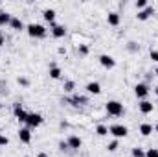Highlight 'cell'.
Masks as SVG:
<instances>
[{"instance_id":"obj_23","label":"cell","mask_w":158,"mask_h":157,"mask_svg":"<svg viewBox=\"0 0 158 157\" xmlns=\"http://www.w3.org/2000/svg\"><path fill=\"white\" fill-rule=\"evenodd\" d=\"M134 6H136V9H138V11H142V9H145V7H147L149 4H147V0H138V2L134 4Z\"/></svg>"},{"instance_id":"obj_7","label":"cell","mask_w":158,"mask_h":157,"mask_svg":"<svg viewBox=\"0 0 158 157\" xmlns=\"http://www.w3.org/2000/svg\"><path fill=\"white\" fill-rule=\"evenodd\" d=\"M19 141L24 142V144H30L31 142V129L30 128H20L19 129Z\"/></svg>"},{"instance_id":"obj_32","label":"cell","mask_w":158,"mask_h":157,"mask_svg":"<svg viewBox=\"0 0 158 157\" xmlns=\"http://www.w3.org/2000/svg\"><path fill=\"white\" fill-rule=\"evenodd\" d=\"M2 44H6V37H4V35L0 34V46H2Z\"/></svg>"},{"instance_id":"obj_30","label":"cell","mask_w":158,"mask_h":157,"mask_svg":"<svg viewBox=\"0 0 158 157\" xmlns=\"http://www.w3.org/2000/svg\"><path fill=\"white\" fill-rule=\"evenodd\" d=\"M59 148H61V150H66V148H68V144H66V141H64V142H59Z\"/></svg>"},{"instance_id":"obj_26","label":"cell","mask_w":158,"mask_h":157,"mask_svg":"<svg viewBox=\"0 0 158 157\" xmlns=\"http://www.w3.org/2000/svg\"><path fill=\"white\" fill-rule=\"evenodd\" d=\"M145 157H158V148H149L145 152Z\"/></svg>"},{"instance_id":"obj_21","label":"cell","mask_w":158,"mask_h":157,"mask_svg":"<svg viewBox=\"0 0 158 157\" xmlns=\"http://www.w3.org/2000/svg\"><path fill=\"white\" fill-rule=\"evenodd\" d=\"M74 89H76V81H64V92H74Z\"/></svg>"},{"instance_id":"obj_5","label":"cell","mask_w":158,"mask_h":157,"mask_svg":"<svg viewBox=\"0 0 158 157\" xmlns=\"http://www.w3.org/2000/svg\"><path fill=\"white\" fill-rule=\"evenodd\" d=\"M99 63H101V67H105V69H114V67H116L114 57L109 56V54H101V56H99Z\"/></svg>"},{"instance_id":"obj_24","label":"cell","mask_w":158,"mask_h":157,"mask_svg":"<svg viewBox=\"0 0 158 157\" xmlns=\"http://www.w3.org/2000/svg\"><path fill=\"white\" fill-rule=\"evenodd\" d=\"M132 157H145V152L142 148H132Z\"/></svg>"},{"instance_id":"obj_8","label":"cell","mask_w":158,"mask_h":157,"mask_svg":"<svg viewBox=\"0 0 158 157\" xmlns=\"http://www.w3.org/2000/svg\"><path fill=\"white\" fill-rule=\"evenodd\" d=\"M13 113H15V117H17L19 122H24V124H26V120H28V115H30V113H26V111L22 109V105H20V104H15Z\"/></svg>"},{"instance_id":"obj_18","label":"cell","mask_w":158,"mask_h":157,"mask_svg":"<svg viewBox=\"0 0 158 157\" xmlns=\"http://www.w3.org/2000/svg\"><path fill=\"white\" fill-rule=\"evenodd\" d=\"M96 133H98L99 137H105V135H109V128H107L105 124H98V126H96Z\"/></svg>"},{"instance_id":"obj_20","label":"cell","mask_w":158,"mask_h":157,"mask_svg":"<svg viewBox=\"0 0 158 157\" xmlns=\"http://www.w3.org/2000/svg\"><path fill=\"white\" fill-rule=\"evenodd\" d=\"M61 74H63V72H61L59 67H50V78L52 79H59L61 78Z\"/></svg>"},{"instance_id":"obj_33","label":"cell","mask_w":158,"mask_h":157,"mask_svg":"<svg viewBox=\"0 0 158 157\" xmlns=\"http://www.w3.org/2000/svg\"><path fill=\"white\" fill-rule=\"evenodd\" d=\"M37 157H48V154H46V152H40V154H39Z\"/></svg>"},{"instance_id":"obj_25","label":"cell","mask_w":158,"mask_h":157,"mask_svg":"<svg viewBox=\"0 0 158 157\" xmlns=\"http://www.w3.org/2000/svg\"><path fill=\"white\" fill-rule=\"evenodd\" d=\"M72 102H74L76 105H83V104H86V100H85L83 96H74V98H72Z\"/></svg>"},{"instance_id":"obj_28","label":"cell","mask_w":158,"mask_h":157,"mask_svg":"<svg viewBox=\"0 0 158 157\" xmlns=\"http://www.w3.org/2000/svg\"><path fill=\"white\" fill-rule=\"evenodd\" d=\"M7 144H9V139H7L6 135L0 133V146H7Z\"/></svg>"},{"instance_id":"obj_9","label":"cell","mask_w":158,"mask_h":157,"mask_svg":"<svg viewBox=\"0 0 158 157\" xmlns=\"http://www.w3.org/2000/svg\"><path fill=\"white\" fill-rule=\"evenodd\" d=\"M138 109H140V113H143V115H149V113H153V109H155V104H153V102H149V100H142V102L138 104Z\"/></svg>"},{"instance_id":"obj_11","label":"cell","mask_w":158,"mask_h":157,"mask_svg":"<svg viewBox=\"0 0 158 157\" xmlns=\"http://www.w3.org/2000/svg\"><path fill=\"white\" fill-rule=\"evenodd\" d=\"M151 15H155V7L153 6H147L145 9H142V11H138V15H136V19L138 20H147Z\"/></svg>"},{"instance_id":"obj_6","label":"cell","mask_w":158,"mask_h":157,"mask_svg":"<svg viewBox=\"0 0 158 157\" xmlns=\"http://www.w3.org/2000/svg\"><path fill=\"white\" fill-rule=\"evenodd\" d=\"M134 94H136V98L145 100V98H147V94H149V87H147L145 83H138V85L134 87Z\"/></svg>"},{"instance_id":"obj_34","label":"cell","mask_w":158,"mask_h":157,"mask_svg":"<svg viewBox=\"0 0 158 157\" xmlns=\"http://www.w3.org/2000/svg\"><path fill=\"white\" fill-rule=\"evenodd\" d=\"M155 94L158 96V87H155Z\"/></svg>"},{"instance_id":"obj_10","label":"cell","mask_w":158,"mask_h":157,"mask_svg":"<svg viewBox=\"0 0 158 157\" xmlns=\"http://www.w3.org/2000/svg\"><path fill=\"white\" fill-rule=\"evenodd\" d=\"M66 144H68V148H72V150H79V148L83 146V141H81V137H77V135H70L68 141H66Z\"/></svg>"},{"instance_id":"obj_2","label":"cell","mask_w":158,"mask_h":157,"mask_svg":"<svg viewBox=\"0 0 158 157\" xmlns=\"http://www.w3.org/2000/svg\"><path fill=\"white\" fill-rule=\"evenodd\" d=\"M105 109H107V113L110 115V117H121L123 115V104L118 102V100H109L107 104H105Z\"/></svg>"},{"instance_id":"obj_13","label":"cell","mask_w":158,"mask_h":157,"mask_svg":"<svg viewBox=\"0 0 158 157\" xmlns=\"http://www.w3.org/2000/svg\"><path fill=\"white\" fill-rule=\"evenodd\" d=\"M85 89H86L88 94H99V92H101V85H99L98 81H88Z\"/></svg>"},{"instance_id":"obj_22","label":"cell","mask_w":158,"mask_h":157,"mask_svg":"<svg viewBox=\"0 0 158 157\" xmlns=\"http://www.w3.org/2000/svg\"><path fill=\"white\" fill-rule=\"evenodd\" d=\"M118 146H119V141H118V139H114L112 142H109V144H107V150H109V152H116V150H118Z\"/></svg>"},{"instance_id":"obj_37","label":"cell","mask_w":158,"mask_h":157,"mask_svg":"<svg viewBox=\"0 0 158 157\" xmlns=\"http://www.w3.org/2000/svg\"><path fill=\"white\" fill-rule=\"evenodd\" d=\"M0 109H2V102H0Z\"/></svg>"},{"instance_id":"obj_16","label":"cell","mask_w":158,"mask_h":157,"mask_svg":"<svg viewBox=\"0 0 158 157\" xmlns=\"http://www.w3.org/2000/svg\"><path fill=\"white\" fill-rule=\"evenodd\" d=\"M153 131H155V126H153V124H147V122L140 124V133H142L143 137H149Z\"/></svg>"},{"instance_id":"obj_29","label":"cell","mask_w":158,"mask_h":157,"mask_svg":"<svg viewBox=\"0 0 158 157\" xmlns=\"http://www.w3.org/2000/svg\"><path fill=\"white\" fill-rule=\"evenodd\" d=\"M151 59L158 63V50H151Z\"/></svg>"},{"instance_id":"obj_12","label":"cell","mask_w":158,"mask_h":157,"mask_svg":"<svg viewBox=\"0 0 158 157\" xmlns=\"http://www.w3.org/2000/svg\"><path fill=\"white\" fill-rule=\"evenodd\" d=\"M52 35H53L55 39H61V37L66 35V28H64L63 24H53V28H52Z\"/></svg>"},{"instance_id":"obj_19","label":"cell","mask_w":158,"mask_h":157,"mask_svg":"<svg viewBox=\"0 0 158 157\" xmlns=\"http://www.w3.org/2000/svg\"><path fill=\"white\" fill-rule=\"evenodd\" d=\"M11 13H7V11H0V24H9L11 22Z\"/></svg>"},{"instance_id":"obj_17","label":"cell","mask_w":158,"mask_h":157,"mask_svg":"<svg viewBox=\"0 0 158 157\" xmlns=\"http://www.w3.org/2000/svg\"><path fill=\"white\" fill-rule=\"evenodd\" d=\"M119 20H121V19H119V13H116V11H110V13L107 15V22H109L110 26H118Z\"/></svg>"},{"instance_id":"obj_31","label":"cell","mask_w":158,"mask_h":157,"mask_svg":"<svg viewBox=\"0 0 158 157\" xmlns=\"http://www.w3.org/2000/svg\"><path fill=\"white\" fill-rule=\"evenodd\" d=\"M19 83H20V85H28V79L26 78H19Z\"/></svg>"},{"instance_id":"obj_27","label":"cell","mask_w":158,"mask_h":157,"mask_svg":"<svg viewBox=\"0 0 158 157\" xmlns=\"http://www.w3.org/2000/svg\"><path fill=\"white\" fill-rule=\"evenodd\" d=\"M77 52L81 54V56H86V54H88V46H86V44H79Z\"/></svg>"},{"instance_id":"obj_3","label":"cell","mask_w":158,"mask_h":157,"mask_svg":"<svg viewBox=\"0 0 158 157\" xmlns=\"http://www.w3.org/2000/svg\"><path fill=\"white\" fill-rule=\"evenodd\" d=\"M109 133L114 137V139H123V137H127L129 135V128L127 126H123V124H112L110 128H109Z\"/></svg>"},{"instance_id":"obj_15","label":"cell","mask_w":158,"mask_h":157,"mask_svg":"<svg viewBox=\"0 0 158 157\" xmlns=\"http://www.w3.org/2000/svg\"><path fill=\"white\" fill-rule=\"evenodd\" d=\"M55 9H52V7H48V9H44L42 11V17H44V20L46 22H50V24H53V20H55Z\"/></svg>"},{"instance_id":"obj_4","label":"cell","mask_w":158,"mask_h":157,"mask_svg":"<svg viewBox=\"0 0 158 157\" xmlns=\"http://www.w3.org/2000/svg\"><path fill=\"white\" fill-rule=\"evenodd\" d=\"M42 122H44V118H42L40 113H30V115H28V120H26V124H28V128H30V129L39 128Z\"/></svg>"},{"instance_id":"obj_14","label":"cell","mask_w":158,"mask_h":157,"mask_svg":"<svg viewBox=\"0 0 158 157\" xmlns=\"http://www.w3.org/2000/svg\"><path fill=\"white\" fill-rule=\"evenodd\" d=\"M9 28H11V30H15V32H20V30H24L26 26H24V22H22V20H20L19 17H11Z\"/></svg>"},{"instance_id":"obj_35","label":"cell","mask_w":158,"mask_h":157,"mask_svg":"<svg viewBox=\"0 0 158 157\" xmlns=\"http://www.w3.org/2000/svg\"><path fill=\"white\" fill-rule=\"evenodd\" d=\"M155 131H156V133H158V124H156V126H155Z\"/></svg>"},{"instance_id":"obj_1","label":"cell","mask_w":158,"mask_h":157,"mask_svg":"<svg viewBox=\"0 0 158 157\" xmlns=\"http://www.w3.org/2000/svg\"><path fill=\"white\" fill-rule=\"evenodd\" d=\"M26 32H28V35L30 37H35V39H42V37H46V28L39 24V22H31V24H28L26 26Z\"/></svg>"},{"instance_id":"obj_36","label":"cell","mask_w":158,"mask_h":157,"mask_svg":"<svg viewBox=\"0 0 158 157\" xmlns=\"http://www.w3.org/2000/svg\"><path fill=\"white\" fill-rule=\"evenodd\" d=\"M155 74H156V76H158V69H156V70H155Z\"/></svg>"}]
</instances>
